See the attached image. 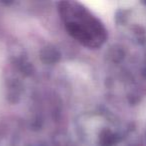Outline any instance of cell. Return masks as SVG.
I'll return each mask as SVG.
<instances>
[{
  "mask_svg": "<svg viewBox=\"0 0 146 146\" xmlns=\"http://www.w3.org/2000/svg\"><path fill=\"white\" fill-rule=\"evenodd\" d=\"M59 13L71 37L88 48H97L105 41L102 23L85 6L74 1L59 3Z\"/></svg>",
  "mask_w": 146,
  "mask_h": 146,
  "instance_id": "1",
  "label": "cell"
}]
</instances>
